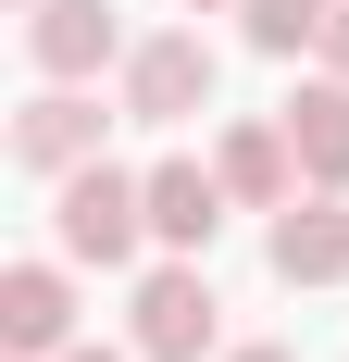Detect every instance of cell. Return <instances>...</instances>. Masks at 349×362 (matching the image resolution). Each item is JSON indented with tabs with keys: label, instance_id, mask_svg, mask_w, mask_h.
Instances as JSON below:
<instances>
[{
	"label": "cell",
	"instance_id": "8fae6325",
	"mask_svg": "<svg viewBox=\"0 0 349 362\" xmlns=\"http://www.w3.org/2000/svg\"><path fill=\"white\" fill-rule=\"evenodd\" d=\"M324 13H337V0H237L249 50H275V63H300V50H324Z\"/></svg>",
	"mask_w": 349,
	"mask_h": 362
},
{
	"label": "cell",
	"instance_id": "52a82bcc",
	"mask_svg": "<svg viewBox=\"0 0 349 362\" xmlns=\"http://www.w3.org/2000/svg\"><path fill=\"white\" fill-rule=\"evenodd\" d=\"M275 275L287 288H337L349 275V187H300L275 213Z\"/></svg>",
	"mask_w": 349,
	"mask_h": 362
},
{
	"label": "cell",
	"instance_id": "3957f363",
	"mask_svg": "<svg viewBox=\"0 0 349 362\" xmlns=\"http://www.w3.org/2000/svg\"><path fill=\"white\" fill-rule=\"evenodd\" d=\"M212 37L200 25H174V37H138V50H125V112H138V125H187V112H212Z\"/></svg>",
	"mask_w": 349,
	"mask_h": 362
},
{
	"label": "cell",
	"instance_id": "4fadbf2b",
	"mask_svg": "<svg viewBox=\"0 0 349 362\" xmlns=\"http://www.w3.org/2000/svg\"><path fill=\"white\" fill-rule=\"evenodd\" d=\"M63 362H150V350H138V337H125V350H112V337H100V350H88V337H75Z\"/></svg>",
	"mask_w": 349,
	"mask_h": 362
},
{
	"label": "cell",
	"instance_id": "7c38bea8",
	"mask_svg": "<svg viewBox=\"0 0 349 362\" xmlns=\"http://www.w3.org/2000/svg\"><path fill=\"white\" fill-rule=\"evenodd\" d=\"M324 75H349V0L324 13Z\"/></svg>",
	"mask_w": 349,
	"mask_h": 362
},
{
	"label": "cell",
	"instance_id": "7a4b0ae2",
	"mask_svg": "<svg viewBox=\"0 0 349 362\" xmlns=\"http://www.w3.org/2000/svg\"><path fill=\"white\" fill-rule=\"evenodd\" d=\"M138 337L150 362H200L212 337H225V300H212V275H200V250H174V262H150L138 275Z\"/></svg>",
	"mask_w": 349,
	"mask_h": 362
},
{
	"label": "cell",
	"instance_id": "6da1fadb",
	"mask_svg": "<svg viewBox=\"0 0 349 362\" xmlns=\"http://www.w3.org/2000/svg\"><path fill=\"white\" fill-rule=\"evenodd\" d=\"M50 238H63V262L125 275L138 238H150V175H125V163H75V175H50Z\"/></svg>",
	"mask_w": 349,
	"mask_h": 362
},
{
	"label": "cell",
	"instance_id": "5b68a950",
	"mask_svg": "<svg viewBox=\"0 0 349 362\" xmlns=\"http://www.w3.org/2000/svg\"><path fill=\"white\" fill-rule=\"evenodd\" d=\"M100 125L112 112L88 100V88H50V75H37V100L13 112V163H25V175H75V163H100Z\"/></svg>",
	"mask_w": 349,
	"mask_h": 362
},
{
	"label": "cell",
	"instance_id": "9a60e30c",
	"mask_svg": "<svg viewBox=\"0 0 349 362\" xmlns=\"http://www.w3.org/2000/svg\"><path fill=\"white\" fill-rule=\"evenodd\" d=\"M187 13H212V0H187Z\"/></svg>",
	"mask_w": 349,
	"mask_h": 362
},
{
	"label": "cell",
	"instance_id": "ba28073f",
	"mask_svg": "<svg viewBox=\"0 0 349 362\" xmlns=\"http://www.w3.org/2000/svg\"><path fill=\"white\" fill-rule=\"evenodd\" d=\"M225 213H237V187L212 175V163H187V150H174V163H150V238H162V250H212V238H225Z\"/></svg>",
	"mask_w": 349,
	"mask_h": 362
},
{
	"label": "cell",
	"instance_id": "5bb4252c",
	"mask_svg": "<svg viewBox=\"0 0 349 362\" xmlns=\"http://www.w3.org/2000/svg\"><path fill=\"white\" fill-rule=\"evenodd\" d=\"M225 362H300V350H275V337H262V350H225Z\"/></svg>",
	"mask_w": 349,
	"mask_h": 362
},
{
	"label": "cell",
	"instance_id": "30bf717a",
	"mask_svg": "<svg viewBox=\"0 0 349 362\" xmlns=\"http://www.w3.org/2000/svg\"><path fill=\"white\" fill-rule=\"evenodd\" d=\"M287 150H300V187H349V75H312L287 100Z\"/></svg>",
	"mask_w": 349,
	"mask_h": 362
},
{
	"label": "cell",
	"instance_id": "8992f818",
	"mask_svg": "<svg viewBox=\"0 0 349 362\" xmlns=\"http://www.w3.org/2000/svg\"><path fill=\"white\" fill-rule=\"evenodd\" d=\"M0 350H13V362H63V350H75L63 262H13V275H0Z\"/></svg>",
	"mask_w": 349,
	"mask_h": 362
},
{
	"label": "cell",
	"instance_id": "9c48e42d",
	"mask_svg": "<svg viewBox=\"0 0 349 362\" xmlns=\"http://www.w3.org/2000/svg\"><path fill=\"white\" fill-rule=\"evenodd\" d=\"M212 175L237 187V213H287V200H300V150H287V112H262V125H225Z\"/></svg>",
	"mask_w": 349,
	"mask_h": 362
},
{
	"label": "cell",
	"instance_id": "277c9868",
	"mask_svg": "<svg viewBox=\"0 0 349 362\" xmlns=\"http://www.w3.org/2000/svg\"><path fill=\"white\" fill-rule=\"evenodd\" d=\"M25 63L50 88H88L100 63H125V13L112 0H25Z\"/></svg>",
	"mask_w": 349,
	"mask_h": 362
}]
</instances>
